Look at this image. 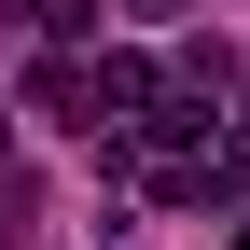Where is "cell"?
<instances>
[{"mask_svg":"<svg viewBox=\"0 0 250 250\" xmlns=\"http://www.w3.org/2000/svg\"><path fill=\"white\" fill-rule=\"evenodd\" d=\"M125 14H139V28H181V14H195V0H125Z\"/></svg>","mask_w":250,"mask_h":250,"instance_id":"cell-3","label":"cell"},{"mask_svg":"<svg viewBox=\"0 0 250 250\" xmlns=\"http://www.w3.org/2000/svg\"><path fill=\"white\" fill-rule=\"evenodd\" d=\"M236 83H250V70H236V42H181V98H208V111H236Z\"/></svg>","mask_w":250,"mask_h":250,"instance_id":"cell-1","label":"cell"},{"mask_svg":"<svg viewBox=\"0 0 250 250\" xmlns=\"http://www.w3.org/2000/svg\"><path fill=\"white\" fill-rule=\"evenodd\" d=\"M56 14H70V0H0V28H56Z\"/></svg>","mask_w":250,"mask_h":250,"instance_id":"cell-2","label":"cell"}]
</instances>
